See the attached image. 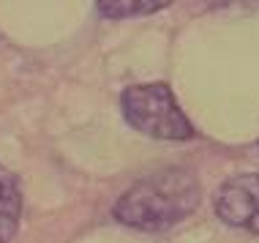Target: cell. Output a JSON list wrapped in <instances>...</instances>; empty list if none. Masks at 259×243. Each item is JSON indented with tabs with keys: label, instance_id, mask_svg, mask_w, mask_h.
Listing matches in <instances>:
<instances>
[{
	"label": "cell",
	"instance_id": "1",
	"mask_svg": "<svg viewBox=\"0 0 259 243\" xmlns=\"http://www.w3.org/2000/svg\"><path fill=\"white\" fill-rule=\"evenodd\" d=\"M202 199L199 178L183 167H164L139 178L115 202V219L139 232L172 230L197 211Z\"/></svg>",
	"mask_w": 259,
	"mask_h": 243
},
{
	"label": "cell",
	"instance_id": "2",
	"mask_svg": "<svg viewBox=\"0 0 259 243\" xmlns=\"http://www.w3.org/2000/svg\"><path fill=\"white\" fill-rule=\"evenodd\" d=\"M120 109L131 129L142 131L153 140L180 142L197 134L166 82L128 85L120 93Z\"/></svg>",
	"mask_w": 259,
	"mask_h": 243
},
{
	"label": "cell",
	"instance_id": "5",
	"mask_svg": "<svg viewBox=\"0 0 259 243\" xmlns=\"http://www.w3.org/2000/svg\"><path fill=\"white\" fill-rule=\"evenodd\" d=\"M169 3L164 0H156V3H115V0H107V3H96V11H101V17H145V14H156L161 9H166Z\"/></svg>",
	"mask_w": 259,
	"mask_h": 243
},
{
	"label": "cell",
	"instance_id": "3",
	"mask_svg": "<svg viewBox=\"0 0 259 243\" xmlns=\"http://www.w3.org/2000/svg\"><path fill=\"white\" fill-rule=\"evenodd\" d=\"M213 211L224 224L259 235V172L224 180L215 189Z\"/></svg>",
	"mask_w": 259,
	"mask_h": 243
},
{
	"label": "cell",
	"instance_id": "6",
	"mask_svg": "<svg viewBox=\"0 0 259 243\" xmlns=\"http://www.w3.org/2000/svg\"><path fill=\"white\" fill-rule=\"evenodd\" d=\"M256 148H259V145H256Z\"/></svg>",
	"mask_w": 259,
	"mask_h": 243
},
{
	"label": "cell",
	"instance_id": "4",
	"mask_svg": "<svg viewBox=\"0 0 259 243\" xmlns=\"http://www.w3.org/2000/svg\"><path fill=\"white\" fill-rule=\"evenodd\" d=\"M22 219V189L19 178L0 164V243H9L19 230Z\"/></svg>",
	"mask_w": 259,
	"mask_h": 243
}]
</instances>
